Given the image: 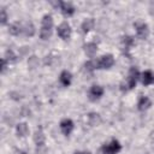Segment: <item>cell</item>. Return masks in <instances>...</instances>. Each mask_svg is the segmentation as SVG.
Here are the masks:
<instances>
[{"instance_id":"22","label":"cell","mask_w":154,"mask_h":154,"mask_svg":"<svg viewBox=\"0 0 154 154\" xmlns=\"http://www.w3.org/2000/svg\"><path fill=\"white\" fill-rule=\"evenodd\" d=\"M0 14H1V17H0V22H1V24L2 25H5L6 24V22H7V13H6V10L5 8H1V11H0Z\"/></svg>"},{"instance_id":"6","label":"cell","mask_w":154,"mask_h":154,"mask_svg":"<svg viewBox=\"0 0 154 154\" xmlns=\"http://www.w3.org/2000/svg\"><path fill=\"white\" fill-rule=\"evenodd\" d=\"M135 28H136V34H137V37L138 38H142V40H146L149 35V28L146 23H136L135 24Z\"/></svg>"},{"instance_id":"18","label":"cell","mask_w":154,"mask_h":154,"mask_svg":"<svg viewBox=\"0 0 154 154\" xmlns=\"http://www.w3.org/2000/svg\"><path fill=\"white\" fill-rule=\"evenodd\" d=\"M88 122H89V124L91 125V126H96V125H99L100 123H101V118H100V114H97V113H89L88 114Z\"/></svg>"},{"instance_id":"12","label":"cell","mask_w":154,"mask_h":154,"mask_svg":"<svg viewBox=\"0 0 154 154\" xmlns=\"http://www.w3.org/2000/svg\"><path fill=\"white\" fill-rule=\"evenodd\" d=\"M34 142L36 143L37 147H45V134L42 131V129H37L35 131V135H34Z\"/></svg>"},{"instance_id":"5","label":"cell","mask_w":154,"mask_h":154,"mask_svg":"<svg viewBox=\"0 0 154 154\" xmlns=\"http://www.w3.org/2000/svg\"><path fill=\"white\" fill-rule=\"evenodd\" d=\"M58 35L63 40H69L71 37V26L69 25L67 22H63L58 26Z\"/></svg>"},{"instance_id":"8","label":"cell","mask_w":154,"mask_h":154,"mask_svg":"<svg viewBox=\"0 0 154 154\" xmlns=\"http://www.w3.org/2000/svg\"><path fill=\"white\" fill-rule=\"evenodd\" d=\"M60 130L65 136H69L73 130V122L71 119H63L60 122Z\"/></svg>"},{"instance_id":"25","label":"cell","mask_w":154,"mask_h":154,"mask_svg":"<svg viewBox=\"0 0 154 154\" xmlns=\"http://www.w3.org/2000/svg\"><path fill=\"white\" fill-rule=\"evenodd\" d=\"M77 154H89V153H77Z\"/></svg>"},{"instance_id":"4","label":"cell","mask_w":154,"mask_h":154,"mask_svg":"<svg viewBox=\"0 0 154 154\" xmlns=\"http://www.w3.org/2000/svg\"><path fill=\"white\" fill-rule=\"evenodd\" d=\"M114 64V58L112 54H106V55H102L97 63H96V69H101V70H105V69H109L111 66H113Z\"/></svg>"},{"instance_id":"3","label":"cell","mask_w":154,"mask_h":154,"mask_svg":"<svg viewBox=\"0 0 154 154\" xmlns=\"http://www.w3.org/2000/svg\"><path fill=\"white\" fill-rule=\"evenodd\" d=\"M122 149V144L117 140H112L109 143L102 146L101 153L102 154H118Z\"/></svg>"},{"instance_id":"24","label":"cell","mask_w":154,"mask_h":154,"mask_svg":"<svg viewBox=\"0 0 154 154\" xmlns=\"http://www.w3.org/2000/svg\"><path fill=\"white\" fill-rule=\"evenodd\" d=\"M1 64H2V65H1V72L4 73V72L6 71V67H7V60H6L5 58H2V59H1Z\"/></svg>"},{"instance_id":"10","label":"cell","mask_w":154,"mask_h":154,"mask_svg":"<svg viewBox=\"0 0 154 154\" xmlns=\"http://www.w3.org/2000/svg\"><path fill=\"white\" fill-rule=\"evenodd\" d=\"M84 48V53L87 54V57L89 58H93L95 54H96V51H97V45L94 43V42H88L87 45L83 46Z\"/></svg>"},{"instance_id":"19","label":"cell","mask_w":154,"mask_h":154,"mask_svg":"<svg viewBox=\"0 0 154 154\" xmlns=\"http://www.w3.org/2000/svg\"><path fill=\"white\" fill-rule=\"evenodd\" d=\"M23 31L25 32L26 36H30V37L34 36V34H35V26H34V24L31 22H25V24L23 26Z\"/></svg>"},{"instance_id":"16","label":"cell","mask_w":154,"mask_h":154,"mask_svg":"<svg viewBox=\"0 0 154 154\" xmlns=\"http://www.w3.org/2000/svg\"><path fill=\"white\" fill-rule=\"evenodd\" d=\"M22 30H23V26H22V24L18 23V22L12 23V24L10 25V28H8V32H10L11 35H14V36L19 35V34L22 32Z\"/></svg>"},{"instance_id":"23","label":"cell","mask_w":154,"mask_h":154,"mask_svg":"<svg viewBox=\"0 0 154 154\" xmlns=\"http://www.w3.org/2000/svg\"><path fill=\"white\" fill-rule=\"evenodd\" d=\"M84 67H85V70H87L88 72H91V71L96 67V65H94L93 61H87V63L84 64Z\"/></svg>"},{"instance_id":"15","label":"cell","mask_w":154,"mask_h":154,"mask_svg":"<svg viewBox=\"0 0 154 154\" xmlns=\"http://www.w3.org/2000/svg\"><path fill=\"white\" fill-rule=\"evenodd\" d=\"M16 131H17L18 137H25L29 134V128H28L26 123H19L16 128Z\"/></svg>"},{"instance_id":"7","label":"cell","mask_w":154,"mask_h":154,"mask_svg":"<svg viewBox=\"0 0 154 154\" xmlns=\"http://www.w3.org/2000/svg\"><path fill=\"white\" fill-rule=\"evenodd\" d=\"M102 95H103V88L101 85H96L95 84L89 89V100H91V101L99 100Z\"/></svg>"},{"instance_id":"14","label":"cell","mask_w":154,"mask_h":154,"mask_svg":"<svg viewBox=\"0 0 154 154\" xmlns=\"http://www.w3.org/2000/svg\"><path fill=\"white\" fill-rule=\"evenodd\" d=\"M153 83H154V73L152 71H144L142 73V84L150 85Z\"/></svg>"},{"instance_id":"11","label":"cell","mask_w":154,"mask_h":154,"mask_svg":"<svg viewBox=\"0 0 154 154\" xmlns=\"http://www.w3.org/2000/svg\"><path fill=\"white\" fill-rule=\"evenodd\" d=\"M152 106V101L148 96H141L138 99V102H137V108L140 111H146L148 109L149 107Z\"/></svg>"},{"instance_id":"1","label":"cell","mask_w":154,"mask_h":154,"mask_svg":"<svg viewBox=\"0 0 154 154\" xmlns=\"http://www.w3.org/2000/svg\"><path fill=\"white\" fill-rule=\"evenodd\" d=\"M52 29H53V18L51 14H45L41 20L40 37L42 40H48L52 36Z\"/></svg>"},{"instance_id":"2","label":"cell","mask_w":154,"mask_h":154,"mask_svg":"<svg viewBox=\"0 0 154 154\" xmlns=\"http://www.w3.org/2000/svg\"><path fill=\"white\" fill-rule=\"evenodd\" d=\"M138 77H140V72H138L137 67H135V66L130 67L129 73H128V78H126V88H125V90L134 89L136 87Z\"/></svg>"},{"instance_id":"9","label":"cell","mask_w":154,"mask_h":154,"mask_svg":"<svg viewBox=\"0 0 154 154\" xmlns=\"http://www.w3.org/2000/svg\"><path fill=\"white\" fill-rule=\"evenodd\" d=\"M59 6H60V10H61L63 14L66 16V17H70V16H72L75 13V7H73V5L71 2H61L60 1Z\"/></svg>"},{"instance_id":"17","label":"cell","mask_w":154,"mask_h":154,"mask_svg":"<svg viewBox=\"0 0 154 154\" xmlns=\"http://www.w3.org/2000/svg\"><path fill=\"white\" fill-rule=\"evenodd\" d=\"M94 24H95V22H94V19L93 18H88V19H85L83 23H82V31L84 32V34H87V32H89L93 28H94Z\"/></svg>"},{"instance_id":"21","label":"cell","mask_w":154,"mask_h":154,"mask_svg":"<svg viewBox=\"0 0 154 154\" xmlns=\"http://www.w3.org/2000/svg\"><path fill=\"white\" fill-rule=\"evenodd\" d=\"M123 45L125 46L126 49H129V47L134 45V40H132V37H131V36H124V37H123Z\"/></svg>"},{"instance_id":"20","label":"cell","mask_w":154,"mask_h":154,"mask_svg":"<svg viewBox=\"0 0 154 154\" xmlns=\"http://www.w3.org/2000/svg\"><path fill=\"white\" fill-rule=\"evenodd\" d=\"M17 57H16V54L13 53V51L12 49H8V51H6V54H5V59L8 61V63H14L17 59H16Z\"/></svg>"},{"instance_id":"13","label":"cell","mask_w":154,"mask_h":154,"mask_svg":"<svg viewBox=\"0 0 154 154\" xmlns=\"http://www.w3.org/2000/svg\"><path fill=\"white\" fill-rule=\"evenodd\" d=\"M59 81H60V83H61L64 87H69V85L71 84V81H72V75H71L69 71L64 70V71L60 73Z\"/></svg>"}]
</instances>
